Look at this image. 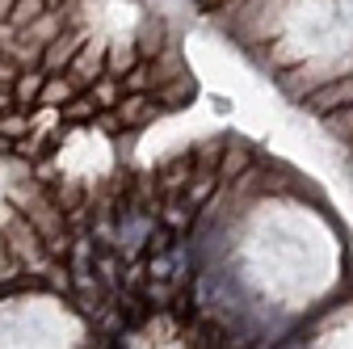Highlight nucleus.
<instances>
[{"instance_id": "nucleus-1", "label": "nucleus", "mask_w": 353, "mask_h": 349, "mask_svg": "<svg viewBox=\"0 0 353 349\" xmlns=\"http://www.w3.org/2000/svg\"><path fill=\"white\" fill-rule=\"evenodd\" d=\"M84 42H88V30H76V26L68 30V26H63V30L47 42V47H42L38 68H42V72H63V68L72 63V55L84 47Z\"/></svg>"}, {"instance_id": "nucleus-2", "label": "nucleus", "mask_w": 353, "mask_h": 349, "mask_svg": "<svg viewBox=\"0 0 353 349\" xmlns=\"http://www.w3.org/2000/svg\"><path fill=\"white\" fill-rule=\"evenodd\" d=\"M105 47H110L105 38H93V34H88V42H84V47L72 55V63L63 68V72L80 84V89H88V84H93V80L105 72Z\"/></svg>"}, {"instance_id": "nucleus-3", "label": "nucleus", "mask_w": 353, "mask_h": 349, "mask_svg": "<svg viewBox=\"0 0 353 349\" xmlns=\"http://www.w3.org/2000/svg\"><path fill=\"white\" fill-rule=\"evenodd\" d=\"M345 106H353V72L332 80V84H324V89H316V93H307V110L320 114V118H328V114H336Z\"/></svg>"}, {"instance_id": "nucleus-4", "label": "nucleus", "mask_w": 353, "mask_h": 349, "mask_svg": "<svg viewBox=\"0 0 353 349\" xmlns=\"http://www.w3.org/2000/svg\"><path fill=\"white\" fill-rule=\"evenodd\" d=\"M194 152H176L172 160H164L160 168H156V190L168 198V194H185V186H190V177H194Z\"/></svg>"}, {"instance_id": "nucleus-5", "label": "nucleus", "mask_w": 353, "mask_h": 349, "mask_svg": "<svg viewBox=\"0 0 353 349\" xmlns=\"http://www.w3.org/2000/svg\"><path fill=\"white\" fill-rule=\"evenodd\" d=\"M114 114H118L122 130H135V126H143V122H152L160 114V101H156V93H122Z\"/></svg>"}, {"instance_id": "nucleus-6", "label": "nucleus", "mask_w": 353, "mask_h": 349, "mask_svg": "<svg viewBox=\"0 0 353 349\" xmlns=\"http://www.w3.org/2000/svg\"><path fill=\"white\" fill-rule=\"evenodd\" d=\"M80 93V84L68 76V72H47V80H42V93H38V106H68L72 97Z\"/></svg>"}, {"instance_id": "nucleus-7", "label": "nucleus", "mask_w": 353, "mask_h": 349, "mask_svg": "<svg viewBox=\"0 0 353 349\" xmlns=\"http://www.w3.org/2000/svg\"><path fill=\"white\" fill-rule=\"evenodd\" d=\"M248 164H252V152H248V148H240V143H223V156H219V164H214L219 186L236 181L240 172H248Z\"/></svg>"}, {"instance_id": "nucleus-8", "label": "nucleus", "mask_w": 353, "mask_h": 349, "mask_svg": "<svg viewBox=\"0 0 353 349\" xmlns=\"http://www.w3.org/2000/svg\"><path fill=\"white\" fill-rule=\"evenodd\" d=\"M42 80H47V72H42L38 63L21 68V72H17V80H13V101L30 110V106L38 101V93H42Z\"/></svg>"}, {"instance_id": "nucleus-9", "label": "nucleus", "mask_w": 353, "mask_h": 349, "mask_svg": "<svg viewBox=\"0 0 353 349\" xmlns=\"http://www.w3.org/2000/svg\"><path fill=\"white\" fill-rule=\"evenodd\" d=\"M164 47H168V42H164V21L143 17V26H139V34H135V51H139V59H152V55H160Z\"/></svg>"}, {"instance_id": "nucleus-10", "label": "nucleus", "mask_w": 353, "mask_h": 349, "mask_svg": "<svg viewBox=\"0 0 353 349\" xmlns=\"http://www.w3.org/2000/svg\"><path fill=\"white\" fill-rule=\"evenodd\" d=\"M139 63V51H135V38H126V42H110L105 47V72H114V76H122V72H130Z\"/></svg>"}, {"instance_id": "nucleus-11", "label": "nucleus", "mask_w": 353, "mask_h": 349, "mask_svg": "<svg viewBox=\"0 0 353 349\" xmlns=\"http://www.w3.org/2000/svg\"><path fill=\"white\" fill-rule=\"evenodd\" d=\"M88 97L97 101V110H110V106H118V97H122V80H118L114 72H101L93 84H88Z\"/></svg>"}, {"instance_id": "nucleus-12", "label": "nucleus", "mask_w": 353, "mask_h": 349, "mask_svg": "<svg viewBox=\"0 0 353 349\" xmlns=\"http://www.w3.org/2000/svg\"><path fill=\"white\" fill-rule=\"evenodd\" d=\"M26 130H30V110L26 106H13V110L0 114V135L5 139H21Z\"/></svg>"}, {"instance_id": "nucleus-13", "label": "nucleus", "mask_w": 353, "mask_h": 349, "mask_svg": "<svg viewBox=\"0 0 353 349\" xmlns=\"http://www.w3.org/2000/svg\"><path fill=\"white\" fill-rule=\"evenodd\" d=\"M38 13H47V0H13V9H9V26H13V30H26Z\"/></svg>"}, {"instance_id": "nucleus-14", "label": "nucleus", "mask_w": 353, "mask_h": 349, "mask_svg": "<svg viewBox=\"0 0 353 349\" xmlns=\"http://www.w3.org/2000/svg\"><path fill=\"white\" fill-rule=\"evenodd\" d=\"M219 156H223V139H214V143L198 148V152H194V164H198V168H214V164H219Z\"/></svg>"}, {"instance_id": "nucleus-15", "label": "nucleus", "mask_w": 353, "mask_h": 349, "mask_svg": "<svg viewBox=\"0 0 353 349\" xmlns=\"http://www.w3.org/2000/svg\"><path fill=\"white\" fill-rule=\"evenodd\" d=\"M17 72H21V63H17V59H9V55H0V89H13V80H17Z\"/></svg>"}, {"instance_id": "nucleus-16", "label": "nucleus", "mask_w": 353, "mask_h": 349, "mask_svg": "<svg viewBox=\"0 0 353 349\" xmlns=\"http://www.w3.org/2000/svg\"><path fill=\"white\" fill-rule=\"evenodd\" d=\"M17 101H13V89H0V114H5V110H13Z\"/></svg>"}, {"instance_id": "nucleus-17", "label": "nucleus", "mask_w": 353, "mask_h": 349, "mask_svg": "<svg viewBox=\"0 0 353 349\" xmlns=\"http://www.w3.org/2000/svg\"><path fill=\"white\" fill-rule=\"evenodd\" d=\"M9 9H13V0H0V21H9Z\"/></svg>"}, {"instance_id": "nucleus-18", "label": "nucleus", "mask_w": 353, "mask_h": 349, "mask_svg": "<svg viewBox=\"0 0 353 349\" xmlns=\"http://www.w3.org/2000/svg\"><path fill=\"white\" fill-rule=\"evenodd\" d=\"M59 5H68V0H47V9H59Z\"/></svg>"}]
</instances>
